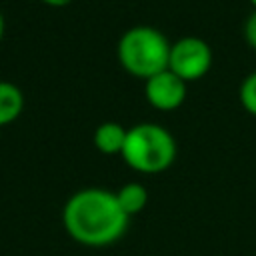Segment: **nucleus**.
Segmentation results:
<instances>
[{"mask_svg":"<svg viewBox=\"0 0 256 256\" xmlns=\"http://www.w3.org/2000/svg\"><path fill=\"white\" fill-rule=\"evenodd\" d=\"M130 216L120 208L116 192L104 188H82L74 192L62 208L66 234L90 248L110 246L128 230Z\"/></svg>","mask_w":256,"mask_h":256,"instance_id":"f257e3e1","label":"nucleus"},{"mask_svg":"<svg viewBox=\"0 0 256 256\" xmlns=\"http://www.w3.org/2000/svg\"><path fill=\"white\" fill-rule=\"evenodd\" d=\"M170 46L172 42H168L158 28L138 24L120 36L116 56L130 76L146 82L148 78L168 70Z\"/></svg>","mask_w":256,"mask_h":256,"instance_id":"f03ea898","label":"nucleus"},{"mask_svg":"<svg viewBox=\"0 0 256 256\" xmlns=\"http://www.w3.org/2000/svg\"><path fill=\"white\" fill-rule=\"evenodd\" d=\"M120 156L134 172L162 174L176 160V140L164 126L140 122L128 128Z\"/></svg>","mask_w":256,"mask_h":256,"instance_id":"7ed1b4c3","label":"nucleus"},{"mask_svg":"<svg viewBox=\"0 0 256 256\" xmlns=\"http://www.w3.org/2000/svg\"><path fill=\"white\" fill-rule=\"evenodd\" d=\"M212 68V48L198 36H184L172 42L168 70L182 78L186 84L200 80Z\"/></svg>","mask_w":256,"mask_h":256,"instance_id":"20e7f679","label":"nucleus"},{"mask_svg":"<svg viewBox=\"0 0 256 256\" xmlns=\"http://www.w3.org/2000/svg\"><path fill=\"white\" fill-rule=\"evenodd\" d=\"M144 96L154 110L172 112L186 100V82L174 72L164 70L144 82Z\"/></svg>","mask_w":256,"mask_h":256,"instance_id":"39448f33","label":"nucleus"},{"mask_svg":"<svg viewBox=\"0 0 256 256\" xmlns=\"http://www.w3.org/2000/svg\"><path fill=\"white\" fill-rule=\"evenodd\" d=\"M126 132H128V128H124L118 122H102L94 130L96 150L100 154H106V156L122 154V148H124V142H126Z\"/></svg>","mask_w":256,"mask_h":256,"instance_id":"423d86ee","label":"nucleus"},{"mask_svg":"<svg viewBox=\"0 0 256 256\" xmlns=\"http://www.w3.org/2000/svg\"><path fill=\"white\" fill-rule=\"evenodd\" d=\"M22 110H24L22 90L8 80H0V128L18 120Z\"/></svg>","mask_w":256,"mask_h":256,"instance_id":"0eeeda50","label":"nucleus"},{"mask_svg":"<svg viewBox=\"0 0 256 256\" xmlns=\"http://www.w3.org/2000/svg\"><path fill=\"white\" fill-rule=\"evenodd\" d=\"M116 200H118L120 208L132 218L134 214L142 212L144 206L148 204V190L138 182H126L116 192Z\"/></svg>","mask_w":256,"mask_h":256,"instance_id":"6e6552de","label":"nucleus"},{"mask_svg":"<svg viewBox=\"0 0 256 256\" xmlns=\"http://www.w3.org/2000/svg\"><path fill=\"white\" fill-rule=\"evenodd\" d=\"M240 104L246 112L256 116V70L248 74L240 84Z\"/></svg>","mask_w":256,"mask_h":256,"instance_id":"1a4fd4ad","label":"nucleus"},{"mask_svg":"<svg viewBox=\"0 0 256 256\" xmlns=\"http://www.w3.org/2000/svg\"><path fill=\"white\" fill-rule=\"evenodd\" d=\"M244 40L252 46V48H256V10L246 18V22H244Z\"/></svg>","mask_w":256,"mask_h":256,"instance_id":"9d476101","label":"nucleus"},{"mask_svg":"<svg viewBox=\"0 0 256 256\" xmlns=\"http://www.w3.org/2000/svg\"><path fill=\"white\" fill-rule=\"evenodd\" d=\"M46 6H52V8H64V6H68L72 0H42Z\"/></svg>","mask_w":256,"mask_h":256,"instance_id":"9b49d317","label":"nucleus"},{"mask_svg":"<svg viewBox=\"0 0 256 256\" xmlns=\"http://www.w3.org/2000/svg\"><path fill=\"white\" fill-rule=\"evenodd\" d=\"M4 30H6V22H4V14H2V10H0V42H2V38H4Z\"/></svg>","mask_w":256,"mask_h":256,"instance_id":"f8f14e48","label":"nucleus"},{"mask_svg":"<svg viewBox=\"0 0 256 256\" xmlns=\"http://www.w3.org/2000/svg\"><path fill=\"white\" fill-rule=\"evenodd\" d=\"M250 4L254 6V10H256V0H250Z\"/></svg>","mask_w":256,"mask_h":256,"instance_id":"ddd939ff","label":"nucleus"},{"mask_svg":"<svg viewBox=\"0 0 256 256\" xmlns=\"http://www.w3.org/2000/svg\"><path fill=\"white\" fill-rule=\"evenodd\" d=\"M0 136H2V128H0Z\"/></svg>","mask_w":256,"mask_h":256,"instance_id":"4468645a","label":"nucleus"}]
</instances>
